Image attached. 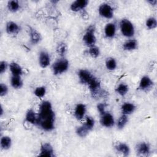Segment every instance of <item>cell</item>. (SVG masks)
<instances>
[{
    "label": "cell",
    "mask_w": 157,
    "mask_h": 157,
    "mask_svg": "<svg viewBox=\"0 0 157 157\" xmlns=\"http://www.w3.org/2000/svg\"><path fill=\"white\" fill-rule=\"evenodd\" d=\"M55 114L50 102L44 101L39 105L37 124L42 130L49 132L55 128Z\"/></svg>",
    "instance_id": "6da1fadb"
},
{
    "label": "cell",
    "mask_w": 157,
    "mask_h": 157,
    "mask_svg": "<svg viewBox=\"0 0 157 157\" xmlns=\"http://www.w3.org/2000/svg\"><path fill=\"white\" fill-rule=\"evenodd\" d=\"M69 66L68 60L64 57H60L56 59L52 66L53 74L55 75H61L66 72Z\"/></svg>",
    "instance_id": "7a4b0ae2"
},
{
    "label": "cell",
    "mask_w": 157,
    "mask_h": 157,
    "mask_svg": "<svg viewBox=\"0 0 157 157\" xmlns=\"http://www.w3.org/2000/svg\"><path fill=\"white\" fill-rule=\"evenodd\" d=\"M120 29L121 34L127 38H131L134 36L135 28L134 25L128 18L121 20L120 22Z\"/></svg>",
    "instance_id": "3957f363"
},
{
    "label": "cell",
    "mask_w": 157,
    "mask_h": 157,
    "mask_svg": "<svg viewBox=\"0 0 157 157\" xmlns=\"http://www.w3.org/2000/svg\"><path fill=\"white\" fill-rule=\"evenodd\" d=\"M83 42L88 47L95 45L96 37L95 36V27L93 25L88 26L83 36Z\"/></svg>",
    "instance_id": "277c9868"
},
{
    "label": "cell",
    "mask_w": 157,
    "mask_h": 157,
    "mask_svg": "<svg viewBox=\"0 0 157 157\" xmlns=\"http://www.w3.org/2000/svg\"><path fill=\"white\" fill-rule=\"evenodd\" d=\"M98 12L101 17L106 19H110L113 17V9L107 2H103L98 7Z\"/></svg>",
    "instance_id": "5b68a950"
},
{
    "label": "cell",
    "mask_w": 157,
    "mask_h": 157,
    "mask_svg": "<svg viewBox=\"0 0 157 157\" xmlns=\"http://www.w3.org/2000/svg\"><path fill=\"white\" fill-rule=\"evenodd\" d=\"M136 151L139 156H147L151 151V147L148 143L142 142L136 145Z\"/></svg>",
    "instance_id": "8992f818"
},
{
    "label": "cell",
    "mask_w": 157,
    "mask_h": 157,
    "mask_svg": "<svg viewBox=\"0 0 157 157\" xmlns=\"http://www.w3.org/2000/svg\"><path fill=\"white\" fill-rule=\"evenodd\" d=\"M100 123L104 127L111 128L115 124L114 117L110 113L105 112L103 114L101 115Z\"/></svg>",
    "instance_id": "52a82bcc"
},
{
    "label": "cell",
    "mask_w": 157,
    "mask_h": 157,
    "mask_svg": "<svg viewBox=\"0 0 157 157\" xmlns=\"http://www.w3.org/2000/svg\"><path fill=\"white\" fill-rule=\"evenodd\" d=\"M78 77L82 84L87 85L94 76L88 70L82 69L78 71Z\"/></svg>",
    "instance_id": "ba28073f"
},
{
    "label": "cell",
    "mask_w": 157,
    "mask_h": 157,
    "mask_svg": "<svg viewBox=\"0 0 157 157\" xmlns=\"http://www.w3.org/2000/svg\"><path fill=\"white\" fill-rule=\"evenodd\" d=\"M39 155L41 156L53 157L55 155L52 145L48 142H45L42 144L40 148V153Z\"/></svg>",
    "instance_id": "9c48e42d"
},
{
    "label": "cell",
    "mask_w": 157,
    "mask_h": 157,
    "mask_svg": "<svg viewBox=\"0 0 157 157\" xmlns=\"http://www.w3.org/2000/svg\"><path fill=\"white\" fill-rule=\"evenodd\" d=\"M153 85V82L151 78L148 75H144L141 77L139 83L138 88L142 91H147L151 88Z\"/></svg>",
    "instance_id": "30bf717a"
},
{
    "label": "cell",
    "mask_w": 157,
    "mask_h": 157,
    "mask_svg": "<svg viewBox=\"0 0 157 157\" xmlns=\"http://www.w3.org/2000/svg\"><path fill=\"white\" fill-rule=\"evenodd\" d=\"M88 0H76L73 1L70 6V9L72 12H78L85 9L88 5Z\"/></svg>",
    "instance_id": "8fae6325"
},
{
    "label": "cell",
    "mask_w": 157,
    "mask_h": 157,
    "mask_svg": "<svg viewBox=\"0 0 157 157\" xmlns=\"http://www.w3.org/2000/svg\"><path fill=\"white\" fill-rule=\"evenodd\" d=\"M50 64V57L48 53L45 50L40 52L39 54V64L42 68L47 67Z\"/></svg>",
    "instance_id": "7c38bea8"
},
{
    "label": "cell",
    "mask_w": 157,
    "mask_h": 157,
    "mask_svg": "<svg viewBox=\"0 0 157 157\" xmlns=\"http://www.w3.org/2000/svg\"><path fill=\"white\" fill-rule=\"evenodd\" d=\"M86 107L85 104L83 103H78L76 105L74 109V117L78 120H82L86 113Z\"/></svg>",
    "instance_id": "4fadbf2b"
},
{
    "label": "cell",
    "mask_w": 157,
    "mask_h": 157,
    "mask_svg": "<svg viewBox=\"0 0 157 157\" xmlns=\"http://www.w3.org/2000/svg\"><path fill=\"white\" fill-rule=\"evenodd\" d=\"M20 30V28L17 23L13 21L7 22L6 25V31L9 35H16L19 33Z\"/></svg>",
    "instance_id": "5bb4252c"
},
{
    "label": "cell",
    "mask_w": 157,
    "mask_h": 157,
    "mask_svg": "<svg viewBox=\"0 0 157 157\" xmlns=\"http://www.w3.org/2000/svg\"><path fill=\"white\" fill-rule=\"evenodd\" d=\"M104 34L107 38L112 39L115 36L116 31H117V28L116 25L113 23H108L105 25L104 27Z\"/></svg>",
    "instance_id": "9a60e30c"
},
{
    "label": "cell",
    "mask_w": 157,
    "mask_h": 157,
    "mask_svg": "<svg viewBox=\"0 0 157 157\" xmlns=\"http://www.w3.org/2000/svg\"><path fill=\"white\" fill-rule=\"evenodd\" d=\"M87 85L88 86L90 91L93 94H97L101 88L100 82L99 79L96 78L95 77H93V78L91 80V81Z\"/></svg>",
    "instance_id": "2e32d148"
},
{
    "label": "cell",
    "mask_w": 157,
    "mask_h": 157,
    "mask_svg": "<svg viewBox=\"0 0 157 157\" xmlns=\"http://www.w3.org/2000/svg\"><path fill=\"white\" fill-rule=\"evenodd\" d=\"M136 109V106L135 104L131 102H124L121 106V111L122 114L129 115L134 112Z\"/></svg>",
    "instance_id": "e0dca14e"
},
{
    "label": "cell",
    "mask_w": 157,
    "mask_h": 157,
    "mask_svg": "<svg viewBox=\"0 0 157 157\" xmlns=\"http://www.w3.org/2000/svg\"><path fill=\"white\" fill-rule=\"evenodd\" d=\"M29 39L31 43L33 45H36L42 39V36L39 32H38L36 29L31 28L29 29Z\"/></svg>",
    "instance_id": "ac0fdd59"
},
{
    "label": "cell",
    "mask_w": 157,
    "mask_h": 157,
    "mask_svg": "<svg viewBox=\"0 0 157 157\" xmlns=\"http://www.w3.org/2000/svg\"><path fill=\"white\" fill-rule=\"evenodd\" d=\"M9 70L12 74V75L21 76L23 74V69L20 64L16 62H12L9 65Z\"/></svg>",
    "instance_id": "d6986e66"
},
{
    "label": "cell",
    "mask_w": 157,
    "mask_h": 157,
    "mask_svg": "<svg viewBox=\"0 0 157 157\" xmlns=\"http://www.w3.org/2000/svg\"><path fill=\"white\" fill-rule=\"evenodd\" d=\"M123 49L126 51H132L136 50L138 47V42L134 39L126 40L123 44Z\"/></svg>",
    "instance_id": "ffe728a7"
},
{
    "label": "cell",
    "mask_w": 157,
    "mask_h": 157,
    "mask_svg": "<svg viewBox=\"0 0 157 157\" xmlns=\"http://www.w3.org/2000/svg\"><path fill=\"white\" fill-rule=\"evenodd\" d=\"M25 121L31 124H36L37 120V114L33 109H29L26 112Z\"/></svg>",
    "instance_id": "44dd1931"
},
{
    "label": "cell",
    "mask_w": 157,
    "mask_h": 157,
    "mask_svg": "<svg viewBox=\"0 0 157 157\" xmlns=\"http://www.w3.org/2000/svg\"><path fill=\"white\" fill-rule=\"evenodd\" d=\"M115 148L118 152L121 153L123 155H124L125 156H128L129 155V153H130L129 147L126 144H125L124 142L117 143L115 145Z\"/></svg>",
    "instance_id": "7402d4cb"
},
{
    "label": "cell",
    "mask_w": 157,
    "mask_h": 157,
    "mask_svg": "<svg viewBox=\"0 0 157 157\" xmlns=\"http://www.w3.org/2000/svg\"><path fill=\"white\" fill-rule=\"evenodd\" d=\"M10 83L12 87L16 90L20 89L23 85V82L21 78V76L12 75L10 77Z\"/></svg>",
    "instance_id": "603a6c76"
},
{
    "label": "cell",
    "mask_w": 157,
    "mask_h": 157,
    "mask_svg": "<svg viewBox=\"0 0 157 157\" xmlns=\"http://www.w3.org/2000/svg\"><path fill=\"white\" fill-rule=\"evenodd\" d=\"M0 146L3 150H9L12 146L11 138L7 136H4L1 137L0 140Z\"/></svg>",
    "instance_id": "cb8c5ba5"
},
{
    "label": "cell",
    "mask_w": 157,
    "mask_h": 157,
    "mask_svg": "<svg viewBox=\"0 0 157 157\" xmlns=\"http://www.w3.org/2000/svg\"><path fill=\"white\" fill-rule=\"evenodd\" d=\"M129 91V86L124 83H121L115 88V91L121 96H124L127 94Z\"/></svg>",
    "instance_id": "d4e9b609"
},
{
    "label": "cell",
    "mask_w": 157,
    "mask_h": 157,
    "mask_svg": "<svg viewBox=\"0 0 157 157\" xmlns=\"http://www.w3.org/2000/svg\"><path fill=\"white\" fill-rule=\"evenodd\" d=\"M7 7L8 10L11 12H17L20 8V5L19 1L17 0H11L9 1L7 4Z\"/></svg>",
    "instance_id": "484cf974"
},
{
    "label": "cell",
    "mask_w": 157,
    "mask_h": 157,
    "mask_svg": "<svg viewBox=\"0 0 157 157\" xmlns=\"http://www.w3.org/2000/svg\"><path fill=\"white\" fill-rule=\"evenodd\" d=\"M105 67L107 70L113 71L117 68V61L115 60V58H113L112 57L107 58L105 60Z\"/></svg>",
    "instance_id": "4316f807"
},
{
    "label": "cell",
    "mask_w": 157,
    "mask_h": 157,
    "mask_svg": "<svg viewBox=\"0 0 157 157\" xmlns=\"http://www.w3.org/2000/svg\"><path fill=\"white\" fill-rule=\"evenodd\" d=\"M128 122V115L122 114L117 120V126L118 129H123Z\"/></svg>",
    "instance_id": "83f0119b"
},
{
    "label": "cell",
    "mask_w": 157,
    "mask_h": 157,
    "mask_svg": "<svg viewBox=\"0 0 157 157\" xmlns=\"http://www.w3.org/2000/svg\"><path fill=\"white\" fill-rule=\"evenodd\" d=\"M145 26L148 29H154L157 26V20L156 18L150 17L146 20Z\"/></svg>",
    "instance_id": "f1b7e54d"
},
{
    "label": "cell",
    "mask_w": 157,
    "mask_h": 157,
    "mask_svg": "<svg viewBox=\"0 0 157 157\" xmlns=\"http://www.w3.org/2000/svg\"><path fill=\"white\" fill-rule=\"evenodd\" d=\"M89 132H90V131L84 126V124L78 126L75 130V132H76L77 135L80 137H86L88 135V134L89 133Z\"/></svg>",
    "instance_id": "f546056e"
},
{
    "label": "cell",
    "mask_w": 157,
    "mask_h": 157,
    "mask_svg": "<svg viewBox=\"0 0 157 157\" xmlns=\"http://www.w3.org/2000/svg\"><path fill=\"white\" fill-rule=\"evenodd\" d=\"M47 92V89L46 87L44 86H37L36 87L34 90V94L39 98H43Z\"/></svg>",
    "instance_id": "4dcf8cb0"
},
{
    "label": "cell",
    "mask_w": 157,
    "mask_h": 157,
    "mask_svg": "<svg viewBox=\"0 0 157 157\" xmlns=\"http://www.w3.org/2000/svg\"><path fill=\"white\" fill-rule=\"evenodd\" d=\"M67 52V45L64 42H59L56 47V53L60 57H64Z\"/></svg>",
    "instance_id": "1f68e13d"
},
{
    "label": "cell",
    "mask_w": 157,
    "mask_h": 157,
    "mask_svg": "<svg viewBox=\"0 0 157 157\" xmlns=\"http://www.w3.org/2000/svg\"><path fill=\"white\" fill-rule=\"evenodd\" d=\"M94 124H95V121L94 118L90 116H88L86 117L85 122L83 124L90 131L93 129L94 126Z\"/></svg>",
    "instance_id": "d6a6232c"
},
{
    "label": "cell",
    "mask_w": 157,
    "mask_h": 157,
    "mask_svg": "<svg viewBox=\"0 0 157 157\" xmlns=\"http://www.w3.org/2000/svg\"><path fill=\"white\" fill-rule=\"evenodd\" d=\"M100 50L96 45H93L89 47L88 53L93 58H98L100 55Z\"/></svg>",
    "instance_id": "836d02e7"
},
{
    "label": "cell",
    "mask_w": 157,
    "mask_h": 157,
    "mask_svg": "<svg viewBox=\"0 0 157 157\" xmlns=\"http://www.w3.org/2000/svg\"><path fill=\"white\" fill-rule=\"evenodd\" d=\"M8 91H9L8 86L3 83H0V96L1 97L5 96L7 94Z\"/></svg>",
    "instance_id": "e575fe53"
},
{
    "label": "cell",
    "mask_w": 157,
    "mask_h": 157,
    "mask_svg": "<svg viewBox=\"0 0 157 157\" xmlns=\"http://www.w3.org/2000/svg\"><path fill=\"white\" fill-rule=\"evenodd\" d=\"M8 66H9L8 63L6 61H0V74H2L3 73H4L6 71Z\"/></svg>",
    "instance_id": "d590c367"
},
{
    "label": "cell",
    "mask_w": 157,
    "mask_h": 157,
    "mask_svg": "<svg viewBox=\"0 0 157 157\" xmlns=\"http://www.w3.org/2000/svg\"><path fill=\"white\" fill-rule=\"evenodd\" d=\"M105 105L103 103H99L97 105V109H98V111L99 112L100 115H102L105 112Z\"/></svg>",
    "instance_id": "8d00e7d4"
},
{
    "label": "cell",
    "mask_w": 157,
    "mask_h": 157,
    "mask_svg": "<svg viewBox=\"0 0 157 157\" xmlns=\"http://www.w3.org/2000/svg\"><path fill=\"white\" fill-rule=\"evenodd\" d=\"M147 2L148 3H149L152 6H155L156 5V3H157L156 0H149V1H147Z\"/></svg>",
    "instance_id": "74e56055"
},
{
    "label": "cell",
    "mask_w": 157,
    "mask_h": 157,
    "mask_svg": "<svg viewBox=\"0 0 157 157\" xmlns=\"http://www.w3.org/2000/svg\"><path fill=\"white\" fill-rule=\"evenodd\" d=\"M4 113V110H3V107L2 105H1V112H0V115L1 117H2Z\"/></svg>",
    "instance_id": "f35d334b"
}]
</instances>
